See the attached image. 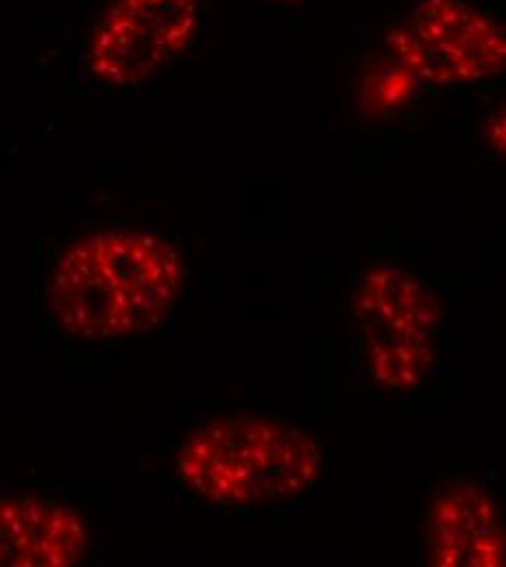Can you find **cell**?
<instances>
[{
  "instance_id": "52a82bcc",
  "label": "cell",
  "mask_w": 506,
  "mask_h": 567,
  "mask_svg": "<svg viewBox=\"0 0 506 567\" xmlns=\"http://www.w3.org/2000/svg\"><path fill=\"white\" fill-rule=\"evenodd\" d=\"M350 308L359 323L395 332H434L443 319L433 290L395 265L366 269L354 282Z\"/></svg>"
},
{
  "instance_id": "8fae6325",
  "label": "cell",
  "mask_w": 506,
  "mask_h": 567,
  "mask_svg": "<svg viewBox=\"0 0 506 567\" xmlns=\"http://www.w3.org/2000/svg\"><path fill=\"white\" fill-rule=\"evenodd\" d=\"M273 2H295V0H273Z\"/></svg>"
},
{
  "instance_id": "9c48e42d",
  "label": "cell",
  "mask_w": 506,
  "mask_h": 567,
  "mask_svg": "<svg viewBox=\"0 0 506 567\" xmlns=\"http://www.w3.org/2000/svg\"><path fill=\"white\" fill-rule=\"evenodd\" d=\"M422 81L393 53L378 55L369 62L357 81V107L369 121H384L404 107H409L420 90Z\"/></svg>"
},
{
  "instance_id": "7a4b0ae2",
  "label": "cell",
  "mask_w": 506,
  "mask_h": 567,
  "mask_svg": "<svg viewBox=\"0 0 506 567\" xmlns=\"http://www.w3.org/2000/svg\"><path fill=\"white\" fill-rule=\"evenodd\" d=\"M319 443L271 417H218L177 450L184 485L215 506H269L308 494L321 476Z\"/></svg>"
},
{
  "instance_id": "30bf717a",
  "label": "cell",
  "mask_w": 506,
  "mask_h": 567,
  "mask_svg": "<svg viewBox=\"0 0 506 567\" xmlns=\"http://www.w3.org/2000/svg\"><path fill=\"white\" fill-rule=\"evenodd\" d=\"M506 118H505V107H500V110H496L492 116H489V121H487V125H485V142L489 144V148L494 151V155H498V157H505V146H506Z\"/></svg>"
},
{
  "instance_id": "277c9868",
  "label": "cell",
  "mask_w": 506,
  "mask_h": 567,
  "mask_svg": "<svg viewBox=\"0 0 506 567\" xmlns=\"http://www.w3.org/2000/svg\"><path fill=\"white\" fill-rule=\"evenodd\" d=\"M199 20V0H114L87 38L83 71L103 87H136L190 47Z\"/></svg>"
},
{
  "instance_id": "3957f363",
  "label": "cell",
  "mask_w": 506,
  "mask_h": 567,
  "mask_svg": "<svg viewBox=\"0 0 506 567\" xmlns=\"http://www.w3.org/2000/svg\"><path fill=\"white\" fill-rule=\"evenodd\" d=\"M386 44L424 85H474L505 71V29L465 0H415Z\"/></svg>"
},
{
  "instance_id": "ba28073f",
  "label": "cell",
  "mask_w": 506,
  "mask_h": 567,
  "mask_svg": "<svg viewBox=\"0 0 506 567\" xmlns=\"http://www.w3.org/2000/svg\"><path fill=\"white\" fill-rule=\"evenodd\" d=\"M361 354L369 378L384 391H415L436 360L433 332H395L361 323Z\"/></svg>"
},
{
  "instance_id": "8992f818",
  "label": "cell",
  "mask_w": 506,
  "mask_h": 567,
  "mask_svg": "<svg viewBox=\"0 0 506 567\" xmlns=\"http://www.w3.org/2000/svg\"><path fill=\"white\" fill-rule=\"evenodd\" d=\"M87 553L81 515L42 497L0 499V567H71Z\"/></svg>"
},
{
  "instance_id": "5b68a950",
  "label": "cell",
  "mask_w": 506,
  "mask_h": 567,
  "mask_svg": "<svg viewBox=\"0 0 506 567\" xmlns=\"http://www.w3.org/2000/svg\"><path fill=\"white\" fill-rule=\"evenodd\" d=\"M426 548L431 566H505V526L496 499L476 481L447 483L428 508Z\"/></svg>"
},
{
  "instance_id": "6da1fadb",
  "label": "cell",
  "mask_w": 506,
  "mask_h": 567,
  "mask_svg": "<svg viewBox=\"0 0 506 567\" xmlns=\"http://www.w3.org/2000/svg\"><path fill=\"white\" fill-rule=\"evenodd\" d=\"M184 278L182 254L159 234L99 229L60 256L47 299L55 323L74 339H136L171 315Z\"/></svg>"
}]
</instances>
